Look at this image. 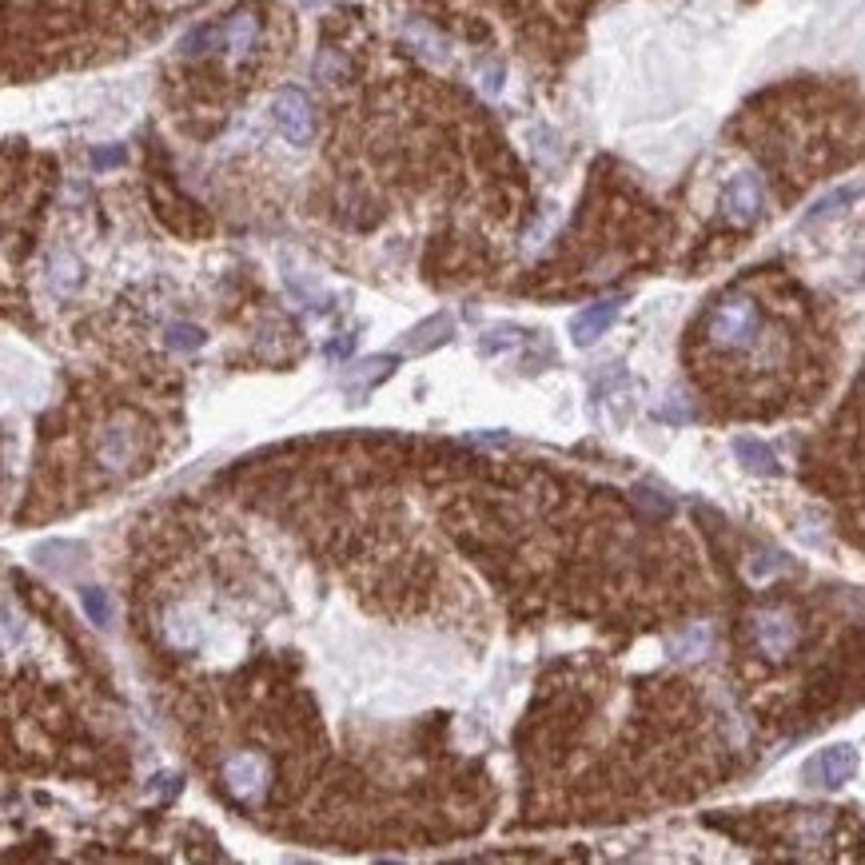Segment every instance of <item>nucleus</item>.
<instances>
[{
  "instance_id": "obj_1",
  "label": "nucleus",
  "mask_w": 865,
  "mask_h": 865,
  "mask_svg": "<svg viewBox=\"0 0 865 865\" xmlns=\"http://www.w3.org/2000/svg\"><path fill=\"white\" fill-rule=\"evenodd\" d=\"M758 328H762V319H758L754 299L730 296L714 307L710 319H706V340L718 351H746L758 340Z\"/></svg>"
},
{
  "instance_id": "obj_2",
  "label": "nucleus",
  "mask_w": 865,
  "mask_h": 865,
  "mask_svg": "<svg viewBox=\"0 0 865 865\" xmlns=\"http://www.w3.org/2000/svg\"><path fill=\"white\" fill-rule=\"evenodd\" d=\"M272 121H275V128H280V136H284L287 144H296V148L311 144V136H316V116H311V104H307V96L299 88H280V92H275Z\"/></svg>"
},
{
  "instance_id": "obj_3",
  "label": "nucleus",
  "mask_w": 865,
  "mask_h": 865,
  "mask_svg": "<svg viewBox=\"0 0 865 865\" xmlns=\"http://www.w3.org/2000/svg\"><path fill=\"white\" fill-rule=\"evenodd\" d=\"M857 774V750L850 742H838V746H826L818 754L801 766V778L810 782V786H822V789H838Z\"/></svg>"
},
{
  "instance_id": "obj_4",
  "label": "nucleus",
  "mask_w": 865,
  "mask_h": 865,
  "mask_svg": "<svg viewBox=\"0 0 865 865\" xmlns=\"http://www.w3.org/2000/svg\"><path fill=\"white\" fill-rule=\"evenodd\" d=\"M766 208V192H762V180L754 172H738L722 192V212L730 224L746 228V224H754Z\"/></svg>"
},
{
  "instance_id": "obj_5",
  "label": "nucleus",
  "mask_w": 865,
  "mask_h": 865,
  "mask_svg": "<svg viewBox=\"0 0 865 865\" xmlns=\"http://www.w3.org/2000/svg\"><path fill=\"white\" fill-rule=\"evenodd\" d=\"M754 638L766 658H786L798 647V623L786 611H758L754 614Z\"/></svg>"
},
{
  "instance_id": "obj_6",
  "label": "nucleus",
  "mask_w": 865,
  "mask_h": 865,
  "mask_svg": "<svg viewBox=\"0 0 865 865\" xmlns=\"http://www.w3.org/2000/svg\"><path fill=\"white\" fill-rule=\"evenodd\" d=\"M224 782H228V789L236 798L243 801L260 798V789L268 786V762L255 750H240V754H231L224 762Z\"/></svg>"
},
{
  "instance_id": "obj_7",
  "label": "nucleus",
  "mask_w": 865,
  "mask_h": 865,
  "mask_svg": "<svg viewBox=\"0 0 865 865\" xmlns=\"http://www.w3.org/2000/svg\"><path fill=\"white\" fill-rule=\"evenodd\" d=\"M618 311H623V299H599V304L582 307L579 316L570 319V340H574V348H591V343L603 340L606 331L614 328Z\"/></svg>"
},
{
  "instance_id": "obj_8",
  "label": "nucleus",
  "mask_w": 865,
  "mask_h": 865,
  "mask_svg": "<svg viewBox=\"0 0 865 865\" xmlns=\"http://www.w3.org/2000/svg\"><path fill=\"white\" fill-rule=\"evenodd\" d=\"M391 372H395V355H372V360L351 363L348 372L340 375V387L351 395V403H363L384 379H391Z\"/></svg>"
},
{
  "instance_id": "obj_9",
  "label": "nucleus",
  "mask_w": 865,
  "mask_h": 865,
  "mask_svg": "<svg viewBox=\"0 0 865 865\" xmlns=\"http://www.w3.org/2000/svg\"><path fill=\"white\" fill-rule=\"evenodd\" d=\"M260 48V21H255V12H231L228 21H224V53H228L231 65H243V60H252V53Z\"/></svg>"
},
{
  "instance_id": "obj_10",
  "label": "nucleus",
  "mask_w": 865,
  "mask_h": 865,
  "mask_svg": "<svg viewBox=\"0 0 865 865\" xmlns=\"http://www.w3.org/2000/svg\"><path fill=\"white\" fill-rule=\"evenodd\" d=\"M865 196V180H850V184H838V187H830L822 200H813L810 204V212L801 216V224H822V219H833V216H842L845 208H854L857 200Z\"/></svg>"
},
{
  "instance_id": "obj_11",
  "label": "nucleus",
  "mask_w": 865,
  "mask_h": 865,
  "mask_svg": "<svg viewBox=\"0 0 865 865\" xmlns=\"http://www.w3.org/2000/svg\"><path fill=\"white\" fill-rule=\"evenodd\" d=\"M710 647H714L710 623H691L686 630L667 638V655L674 658V662H698V658L710 655Z\"/></svg>"
},
{
  "instance_id": "obj_12",
  "label": "nucleus",
  "mask_w": 865,
  "mask_h": 865,
  "mask_svg": "<svg viewBox=\"0 0 865 865\" xmlns=\"http://www.w3.org/2000/svg\"><path fill=\"white\" fill-rule=\"evenodd\" d=\"M735 455H738V463H742L746 471H754V475H782V467H778V455L762 443V439H754V435H738L735 439Z\"/></svg>"
},
{
  "instance_id": "obj_13",
  "label": "nucleus",
  "mask_w": 865,
  "mask_h": 865,
  "mask_svg": "<svg viewBox=\"0 0 865 865\" xmlns=\"http://www.w3.org/2000/svg\"><path fill=\"white\" fill-rule=\"evenodd\" d=\"M451 331H455L451 316H447V311H439L435 319H428V323H419L416 331H407L403 351H411V355H419V351H431V348H439V343H447V340H451Z\"/></svg>"
},
{
  "instance_id": "obj_14",
  "label": "nucleus",
  "mask_w": 865,
  "mask_h": 865,
  "mask_svg": "<svg viewBox=\"0 0 865 865\" xmlns=\"http://www.w3.org/2000/svg\"><path fill=\"white\" fill-rule=\"evenodd\" d=\"M132 455H136V439H132L128 428L104 431V439H100V463H104V467L124 471V467L132 463Z\"/></svg>"
},
{
  "instance_id": "obj_15",
  "label": "nucleus",
  "mask_w": 865,
  "mask_h": 865,
  "mask_svg": "<svg viewBox=\"0 0 865 865\" xmlns=\"http://www.w3.org/2000/svg\"><path fill=\"white\" fill-rule=\"evenodd\" d=\"M80 280H84V268H80L77 255L56 252L53 260H48V284H53L56 292H72Z\"/></svg>"
},
{
  "instance_id": "obj_16",
  "label": "nucleus",
  "mask_w": 865,
  "mask_h": 865,
  "mask_svg": "<svg viewBox=\"0 0 865 865\" xmlns=\"http://www.w3.org/2000/svg\"><path fill=\"white\" fill-rule=\"evenodd\" d=\"M403 33H407V41L416 44L419 53L428 56V60H435V65H447L451 53H447V41H443V36H435L431 29H423V24H407Z\"/></svg>"
},
{
  "instance_id": "obj_17",
  "label": "nucleus",
  "mask_w": 865,
  "mask_h": 865,
  "mask_svg": "<svg viewBox=\"0 0 865 865\" xmlns=\"http://www.w3.org/2000/svg\"><path fill=\"white\" fill-rule=\"evenodd\" d=\"M216 44H224V24H200V29H192L180 41V56H200L208 53V48H216Z\"/></svg>"
},
{
  "instance_id": "obj_18",
  "label": "nucleus",
  "mask_w": 865,
  "mask_h": 865,
  "mask_svg": "<svg viewBox=\"0 0 865 865\" xmlns=\"http://www.w3.org/2000/svg\"><path fill=\"white\" fill-rule=\"evenodd\" d=\"M655 416L662 419V423H670V428H682V423H691L698 411L691 407V399H686V395H667V399L655 407Z\"/></svg>"
},
{
  "instance_id": "obj_19",
  "label": "nucleus",
  "mask_w": 865,
  "mask_h": 865,
  "mask_svg": "<svg viewBox=\"0 0 865 865\" xmlns=\"http://www.w3.org/2000/svg\"><path fill=\"white\" fill-rule=\"evenodd\" d=\"M80 606H84L88 623H92V626H109L112 623V603H109V594L100 591V587H84V591H80Z\"/></svg>"
},
{
  "instance_id": "obj_20",
  "label": "nucleus",
  "mask_w": 865,
  "mask_h": 865,
  "mask_svg": "<svg viewBox=\"0 0 865 865\" xmlns=\"http://www.w3.org/2000/svg\"><path fill=\"white\" fill-rule=\"evenodd\" d=\"M168 343H172L175 351H200L208 343V335H204V328H196V323H168Z\"/></svg>"
},
{
  "instance_id": "obj_21",
  "label": "nucleus",
  "mask_w": 865,
  "mask_h": 865,
  "mask_svg": "<svg viewBox=\"0 0 865 865\" xmlns=\"http://www.w3.org/2000/svg\"><path fill=\"white\" fill-rule=\"evenodd\" d=\"M519 343H523V331L519 328H494L479 340V351L482 355H494V351H511V348H519Z\"/></svg>"
},
{
  "instance_id": "obj_22",
  "label": "nucleus",
  "mask_w": 865,
  "mask_h": 865,
  "mask_svg": "<svg viewBox=\"0 0 865 865\" xmlns=\"http://www.w3.org/2000/svg\"><path fill=\"white\" fill-rule=\"evenodd\" d=\"M343 72H348V65H343V56L335 53V48H323V53L316 56V77L323 80V84H340Z\"/></svg>"
},
{
  "instance_id": "obj_23",
  "label": "nucleus",
  "mask_w": 865,
  "mask_h": 865,
  "mask_svg": "<svg viewBox=\"0 0 865 865\" xmlns=\"http://www.w3.org/2000/svg\"><path fill=\"white\" fill-rule=\"evenodd\" d=\"M789 562H786V555L782 550H766V555H758L754 562H750V579L754 582H766L770 574H778V570H786Z\"/></svg>"
},
{
  "instance_id": "obj_24",
  "label": "nucleus",
  "mask_w": 865,
  "mask_h": 865,
  "mask_svg": "<svg viewBox=\"0 0 865 865\" xmlns=\"http://www.w3.org/2000/svg\"><path fill=\"white\" fill-rule=\"evenodd\" d=\"M168 642L172 647H180V650H192L196 647V626L187 623V618H168Z\"/></svg>"
},
{
  "instance_id": "obj_25",
  "label": "nucleus",
  "mask_w": 865,
  "mask_h": 865,
  "mask_svg": "<svg viewBox=\"0 0 865 865\" xmlns=\"http://www.w3.org/2000/svg\"><path fill=\"white\" fill-rule=\"evenodd\" d=\"M635 503H642L650 515H670V499L655 487H635Z\"/></svg>"
},
{
  "instance_id": "obj_26",
  "label": "nucleus",
  "mask_w": 865,
  "mask_h": 865,
  "mask_svg": "<svg viewBox=\"0 0 865 865\" xmlns=\"http://www.w3.org/2000/svg\"><path fill=\"white\" fill-rule=\"evenodd\" d=\"M355 351V335H340V340H331L328 348H323V355H328L331 363H343Z\"/></svg>"
},
{
  "instance_id": "obj_27",
  "label": "nucleus",
  "mask_w": 865,
  "mask_h": 865,
  "mask_svg": "<svg viewBox=\"0 0 865 865\" xmlns=\"http://www.w3.org/2000/svg\"><path fill=\"white\" fill-rule=\"evenodd\" d=\"M92 164H96V168L124 164V148H121V144H116V148H92Z\"/></svg>"
},
{
  "instance_id": "obj_28",
  "label": "nucleus",
  "mask_w": 865,
  "mask_h": 865,
  "mask_svg": "<svg viewBox=\"0 0 865 865\" xmlns=\"http://www.w3.org/2000/svg\"><path fill=\"white\" fill-rule=\"evenodd\" d=\"M482 92H487V96H499V92H503V68L499 65L482 68Z\"/></svg>"
},
{
  "instance_id": "obj_29",
  "label": "nucleus",
  "mask_w": 865,
  "mask_h": 865,
  "mask_svg": "<svg viewBox=\"0 0 865 865\" xmlns=\"http://www.w3.org/2000/svg\"><path fill=\"white\" fill-rule=\"evenodd\" d=\"M307 4H323V0H307Z\"/></svg>"
}]
</instances>
